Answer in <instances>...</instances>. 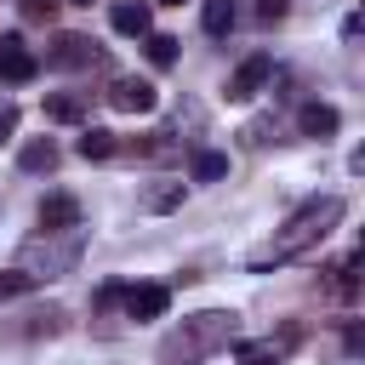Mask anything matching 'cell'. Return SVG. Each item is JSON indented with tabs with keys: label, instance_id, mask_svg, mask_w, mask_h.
Wrapping results in <instances>:
<instances>
[{
	"label": "cell",
	"instance_id": "277c9868",
	"mask_svg": "<svg viewBox=\"0 0 365 365\" xmlns=\"http://www.w3.org/2000/svg\"><path fill=\"white\" fill-rule=\"evenodd\" d=\"M268 80H274V57H268V51H257V57H245V63L234 68V80H228V97H234V103H251V97H257Z\"/></svg>",
	"mask_w": 365,
	"mask_h": 365
},
{
	"label": "cell",
	"instance_id": "7a4b0ae2",
	"mask_svg": "<svg viewBox=\"0 0 365 365\" xmlns=\"http://www.w3.org/2000/svg\"><path fill=\"white\" fill-rule=\"evenodd\" d=\"M234 336H240V314H228V308H205V314L182 319V325L160 342V365H194V359L228 348Z\"/></svg>",
	"mask_w": 365,
	"mask_h": 365
},
{
	"label": "cell",
	"instance_id": "9a60e30c",
	"mask_svg": "<svg viewBox=\"0 0 365 365\" xmlns=\"http://www.w3.org/2000/svg\"><path fill=\"white\" fill-rule=\"evenodd\" d=\"M222 177H228V154L194 148V182H222Z\"/></svg>",
	"mask_w": 365,
	"mask_h": 365
},
{
	"label": "cell",
	"instance_id": "2e32d148",
	"mask_svg": "<svg viewBox=\"0 0 365 365\" xmlns=\"http://www.w3.org/2000/svg\"><path fill=\"white\" fill-rule=\"evenodd\" d=\"M23 319H29V325H23V336H57L68 314H63V308H34V314H23Z\"/></svg>",
	"mask_w": 365,
	"mask_h": 365
},
{
	"label": "cell",
	"instance_id": "52a82bcc",
	"mask_svg": "<svg viewBox=\"0 0 365 365\" xmlns=\"http://www.w3.org/2000/svg\"><path fill=\"white\" fill-rule=\"evenodd\" d=\"M154 103H160V91H154L148 80H131V74H125V80L108 86V108H120V114H148Z\"/></svg>",
	"mask_w": 365,
	"mask_h": 365
},
{
	"label": "cell",
	"instance_id": "ba28073f",
	"mask_svg": "<svg viewBox=\"0 0 365 365\" xmlns=\"http://www.w3.org/2000/svg\"><path fill=\"white\" fill-rule=\"evenodd\" d=\"M63 228H80V200L74 194H46L40 200V234H63Z\"/></svg>",
	"mask_w": 365,
	"mask_h": 365
},
{
	"label": "cell",
	"instance_id": "d6986e66",
	"mask_svg": "<svg viewBox=\"0 0 365 365\" xmlns=\"http://www.w3.org/2000/svg\"><path fill=\"white\" fill-rule=\"evenodd\" d=\"M234 359H240V365H279V348H274V342H240Z\"/></svg>",
	"mask_w": 365,
	"mask_h": 365
},
{
	"label": "cell",
	"instance_id": "d4e9b609",
	"mask_svg": "<svg viewBox=\"0 0 365 365\" xmlns=\"http://www.w3.org/2000/svg\"><path fill=\"white\" fill-rule=\"evenodd\" d=\"M165 6H182V0H165Z\"/></svg>",
	"mask_w": 365,
	"mask_h": 365
},
{
	"label": "cell",
	"instance_id": "3957f363",
	"mask_svg": "<svg viewBox=\"0 0 365 365\" xmlns=\"http://www.w3.org/2000/svg\"><path fill=\"white\" fill-rule=\"evenodd\" d=\"M80 251H86V234H80V228H63V234H40V240H29V245H23L17 268H23V274L40 285V279H57V274H74Z\"/></svg>",
	"mask_w": 365,
	"mask_h": 365
},
{
	"label": "cell",
	"instance_id": "5b68a950",
	"mask_svg": "<svg viewBox=\"0 0 365 365\" xmlns=\"http://www.w3.org/2000/svg\"><path fill=\"white\" fill-rule=\"evenodd\" d=\"M34 74H40V57L23 46V34H0V80L23 86V80H34Z\"/></svg>",
	"mask_w": 365,
	"mask_h": 365
},
{
	"label": "cell",
	"instance_id": "ffe728a7",
	"mask_svg": "<svg viewBox=\"0 0 365 365\" xmlns=\"http://www.w3.org/2000/svg\"><path fill=\"white\" fill-rule=\"evenodd\" d=\"M177 200H182V182H160V188H148L143 205H148V211H171Z\"/></svg>",
	"mask_w": 365,
	"mask_h": 365
},
{
	"label": "cell",
	"instance_id": "4fadbf2b",
	"mask_svg": "<svg viewBox=\"0 0 365 365\" xmlns=\"http://www.w3.org/2000/svg\"><path fill=\"white\" fill-rule=\"evenodd\" d=\"M74 148H80V154H86V160H108V154H114V148H120V137H114V131H103V125H86V131H80V143H74Z\"/></svg>",
	"mask_w": 365,
	"mask_h": 365
},
{
	"label": "cell",
	"instance_id": "9c48e42d",
	"mask_svg": "<svg viewBox=\"0 0 365 365\" xmlns=\"http://www.w3.org/2000/svg\"><path fill=\"white\" fill-rule=\"evenodd\" d=\"M108 23L120 34H148L154 29V11H148V0H114L108 6Z\"/></svg>",
	"mask_w": 365,
	"mask_h": 365
},
{
	"label": "cell",
	"instance_id": "8fae6325",
	"mask_svg": "<svg viewBox=\"0 0 365 365\" xmlns=\"http://www.w3.org/2000/svg\"><path fill=\"white\" fill-rule=\"evenodd\" d=\"M165 302H171L165 285H131V291H125V314H131V319H160Z\"/></svg>",
	"mask_w": 365,
	"mask_h": 365
},
{
	"label": "cell",
	"instance_id": "603a6c76",
	"mask_svg": "<svg viewBox=\"0 0 365 365\" xmlns=\"http://www.w3.org/2000/svg\"><path fill=\"white\" fill-rule=\"evenodd\" d=\"M285 6H291V0H257V17H262V23H279Z\"/></svg>",
	"mask_w": 365,
	"mask_h": 365
},
{
	"label": "cell",
	"instance_id": "ac0fdd59",
	"mask_svg": "<svg viewBox=\"0 0 365 365\" xmlns=\"http://www.w3.org/2000/svg\"><path fill=\"white\" fill-rule=\"evenodd\" d=\"M143 40H148V63H154V68H171V63H177V40H171V34H154V29H148Z\"/></svg>",
	"mask_w": 365,
	"mask_h": 365
},
{
	"label": "cell",
	"instance_id": "e0dca14e",
	"mask_svg": "<svg viewBox=\"0 0 365 365\" xmlns=\"http://www.w3.org/2000/svg\"><path fill=\"white\" fill-rule=\"evenodd\" d=\"M200 17H205V34H217V40H222V34L234 29V0H205V11H200Z\"/></svg>",
	"mask_w": 365,
	"mask_h": 365
},
{
	"label": "cell",
	"instance_id": "5bb4252c",
	"mask_svg": "<svg viewBox=\"0 0 365 365\" xmlns=\"http://www.w3.org/2000/svg\"><path fill=\"white\" fill-rule=\"evenodd\" d=\"M17 165H23V171H51V165H57V143H51V137H34V143H23Z\"/></svg>",
	"mask_w": 365,
	"mask_h": 365
},
{
	"label": "cell",
	"instance_id": "6da1fadb",
	"mask_svg": "<svg viewBox=\"0 0 365 365\" xmlns=\"http://www.w3.org/2000/svg\"><path fill=\"white\" fill-rule=\"evenodd\" d=\"M342 222V200L336 194H319V200H308V205H297L291 217H285V228H274V240H262L245 262L262 274V268H279V262H291V257H302V251H314L331 228Z\"/></svg>",
	"mask_w": 365,
	"mask_h": 365
},
{
	"label": "cell",
	"instance_id": "7402d4cb",
	"mask_svg": "<svg viewBox=\"0 0 365 365\" xmlns=\"http://www.w3.org/2000/svg\"><path fill=\"white\" fill-rule=\"evenodd\" d=\"M34 279L23 274V268H0V302H11V297H23Z\"/></svg>",
	"mask_w": 365,
	"mask_h": 365
},
{
	"label": "cell",
	"instance_id": "7c38bea8",
	"mask_svg": "<svg viewBox=\"0 0 365 365\" xmlns=\"http://www.w3.org/2000/svg\"><path fill=\"white\" fill-rule=\"evenodd\" d=\"M46 114H51L57 125H80V120H86V97H74V91H51V97H46Z\"/></svg>",
	"mask_w": 365,
	"mask_h": 365
},
{
	"label": "cell",
	"instance_id": "cb8c5ba5",
	"mask_svg": "<svg viewBox=\"0 0 365 365\" xmlns=\"http://www.w3.org/2000/svg\"><path fill=\"white\" fill-rule=\"evenodd\" d=\"M11 131H17V108H11V103H0V143H6Z\"/></svg>",
	"mask_w": 365,
	"mask_h": 365
},
{
	"label": "cell",
	"instance_id": "484cf974",
	"mask_svg": "<svg viewBox=\"0 0 365 365\" xmlns=\"http://www.w3.org/2000/svg\"><path fill=\"white\" fill-rule=\"evenodd\" d=\"M74 6H91V0H74Z\"/></svg>",
	"mask_w": 365,
	"mask_h": 365
},
{
	"label": "cell",
	"instance_id": "30bf717a",
	"mask_svg": "<svg viewBox=\"0 0 365 365\" xmlns=\"http://www.w3.org/2000/svg\"><path fill=\"white\" fill-rule=\"evenodd\" d=\"M336 125H342V114L331 103H302L297 108V131L302 137H336Z\"/></svg>",
	"mask_w": 365,
	"mask_h": 365
},
{
	"label": "cell",
	"instance_id": "44dd1931",
	"mask_svg": "<svg viewBox=\"0 0 365 365\" xmlns=\"http://www.w3.org/2000/svg\"><path fill=\"white\" fill-rule=\"evenodd\" d=\"M57 6H63V0H17L23 23H51V17H57Z\"/></svg>",
	"mask_w": 365,
	"mask_h": 365
},
{
	"label": "cell",
	"instance_id": "8992f818",
	"mask_svg": "<svg viewBox=\"0 0 365 365\" xmlns=\"http://www.w3.org/2000/svg\"><path fill=\"white\" fill-rule=\"evenodd\" d=\"M46 63L51 68H86V63H97V40L91 34H57L46 46Z\"/></svg>",
	"mask_w": 365,
	"mask_h": 365
}]
</instances>
